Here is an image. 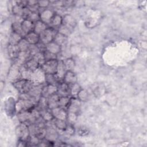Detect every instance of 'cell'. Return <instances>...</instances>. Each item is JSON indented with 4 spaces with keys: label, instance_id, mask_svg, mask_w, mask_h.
<instances>
[{
    "label": "cell",
    "instance_id": "6da1fadb",
    "mask_svg": "<svg viewBox=\"0 0 147 147\" xmlns=\"http://www.w3.org/2000/svg\"><path fill=\"white\" fill-rule=\"evenodd\" d=\"M12 84L18 92L20 94H24L28 93L35 84L32 80L20 79L12 82Z\"/></svg>",
    "mask_w": 147,
    "mask_h": 147
},
{
    "label": "cell",
    "instance_id": "7a4b0ae2",
    "mask_svg": "<svg viewBox=\"0 0 147 147\" xmlns=\"http://www.w3.org/2000/svg\"><path fill=\"white\" fill-rule=\"evenodd\" d=\"M37 103L31 99L18 98L16 103V109L17 113L23 110H31L35 107Z\"/></svg>",
    "mask_w": 147,
    "mask_h": 147
},
{
    "label": "cell",
    "instance_id": "3957f363",
    "mask_svg": "<svg viewBox=\"0 0 147 147\" xmlns=\"http://www.w3.org/2000/svg\"><path fill=\"white\" fill-rule=\"evenodd\" d=\"M57 29L48 26L44 31H43L40 35V42L44 45L53 41L54 37L57 33Z\"/></svg>",
    "mask_w": 147,
    "mask_h": 147
},
{
    "label": "cell",
    "instance_id": "277c9868",
    "mask_svg": "<svg viewBox=\"0 0 147 147\" xmlns=\"http://www.w3.org/2000/svg\"><path fill=\"white\" fill-rule=\"evenodd\" d=\"M15 132L18 140L28 141L30 136L28 125L24 123H20L16 127Z\"/></svg>",
    "mask_w": 147,
    "mask_h": 147
},
{
    "label": "cell",
    "instance_id": "5b68a950",
    "mask_svg": "<svg viewBox=\"0 0 147 147\" xmlns=\"http://www.w3.org/2000/svg\"><path fill=\"white\" fill-rule=\"evenodd\" d=\"M58 63L57 59L47 60L40 66V68L45 74H55L57 71Z\"/></svg>",
    "mask_w": 147,
    "mask_h": 147
},
{
    "label": "cell",
    "instance_id": "8992f818",
    "mask_svg": "<svg viewBox=\"0 0 147 147\" xmlns=\"http://www.w3.org/2000/svg\"><path fill=\"white\" fill-rule=\"evenodd\" d=\"M17 118L20 123H24L28 125L34 123L36 119L32 115L30 110H23L18 113Z\"/></svg>",
    "mask_w": 147,
    "mask_h": 147
},
{
    "label": "cell",
    "instance_id": "52a82bcc",
    "mask_svg": "<svg viewBox=\"0 0 147 147\" xmlns=\"http://www.w3.org/2000/svg\"><path fill=\"white\" fill-rule=\"evenodd\" d=\"M80 106L81 101L76 97L71 96L69 105L67 109L68 113H72L78 115V113L80 110Z\"/></svg>",
    "mask_w": 147,
    "mask_h": 147
},
{
    "label": "cell",
    "instance_id": "ba28073f",
    "mask_svg": "<svg viewBox=\"0 0 147 147\" xmlns=\"http://www.w3.org/2000/svg\"><path fill=\"white\" fill-rule=\"evenodd\" d=\"M17 64H14L10 68L9 74L8 78L9 79L12 80V82L16 81L20 79H21V71H20V67H19Z\"/></svg>",
    "mask_w": 147,
    "mask_h": 147
},
{
    "label": "cell",
    "instance_id": "9c48e42d",
    "mask_svg": "<svg viewBox=\"0 0 147 147\" xmlns=\"http://www.w3.org/2000/svg\"><path fill=\"white\" fill-rule=\"evenodd\" d=\"M45 75L44 72L40 67L36 71L32 72L31 80L34 83H37V84H42V83L45 82Z\"/></svg>",
    "mask_w": 147,
    "mask_h": 147
},
{
    "label": "cell",
    "instance_id": "30bf717a",
    "mask_svg": "<svg viewBox=\"0 0 147 147\" xmlns=\"http://www.w3.org/2000/svg\"><path fill=\"white\" fill-rule=\"evenodd\" d=\"M51 111L54 118L65 121L67 120L68 113L66 111V109L59 106L51 110Z\"/></svg>",
    "mask_w": 147,
    "mask_h": 147
},
{
    "label": "cell",
    "instance_id": "8fae6325",
    "mask_svg": "<svg viewBox=\"0 0 147 147\" xmlns=\"http://www.w3.org/2000/svg\"><path fill=\"white\" fill-rule=\"evenodd\" d=\"M55 13L51 9H43L40 13V20L42 21L45 24H46L47 25H49L51 21V20L53 17V16L55 15Z\"/></svg>",
    "mask_w": 147,
    "mask_h": 147
},
{
    "label": "cell",
    "instance_id": "7c38bea8",
    "mask_svg": "<svg viewBox=\"0 0 147 147\" xmlns=\"http://www.w3.org/2000/svg\"><path fill=\"white\" fill-rule=\"evenodd\" d=\"M13 98H9L5 102V109L6 114L9 117H12L16 112V103Z\"/></svg>",
    "mask_w": 147,
    "mask_h": 147
},
{
    "label": "cell",
    "instance_id": "4fadbf2b",
    "mask_svg": "<svg viewBox=\"0 0 147 147\" xmlns=\"http://www.w3.org/2000/svg\"><path fill=\"white\" fill-rule=\"evenodd\" d=\"M57 92V86L53 84H48L44 86L42 90L41 96L48 98L50 96Z\"/></svg>",
    "mask_w": 147,
    "mask_h": 147
},
{
    "label": "cell",
    "instance_id": "5bb4252c",
    "mask_svg": "<svg viewBox=\"0 0 147 147\" xmlns=\"http://www.w3.org/2000/svg\"><path fill=\"white\" fill-rule=\"evenodd\" d=\"M62 24L73 30L77 25L76 19L71 14H66L63 17Z\"/></svg>",
    "mask_w": 147,
    "mask_h": 147
},
{
    "label": "cell",
    "instance_id": "9a60e30c",
    "mask_svg": "<svg viewBox=\"0 0 147 147\" xmlns=\"http://www.w3.org/2000/svg\"><path fill=\"white\" fill-rule=\"evenodd\" d=\"M44 85L42 84H34L30 90L28 92L32 97L38 100L40 98L41 96V93Z\"/></svg>",
    "mask_w": 147,
    "mask_h": 147
},
{
    "label": "cell",
    "instance_id": "2e32d148",
    "mask_svg": "<svg viewBox=\"0 0 147 147\" xmlns=\"http://www.w3.org/2000/svg\"><path fill=\"white\" fill-rule=\"evenodd\" d=\"M30 58H32V56L30 55L28 51H24V52L20 51L18 54V56L16 59V64H18V65H23Z\"/></svg>",
    "mask_w": 147,
    "mask_h": 147
},
{
    "label": "cell",
    "instance_id": "e0dca14e",
    "mask_svg": "<svg viewBox=\"0 0 147 147\" xmlns=\"http://www.w3.org/2000/svg\"><path fill=\"white\" fill-rule=\"evenodd\" d=\"M34 23L29 21L28 19H24L21 22V29L24 37L26 34L30 32L33 31Z\"/></svg>",
    "mask_w": 147,
    "mask_h": 147
},
{
    "label": "cell",
    "instance_id": "ac0fdd59",
    "mask_svg": "<svg viewBox=\"0 0 147 147\" xmlns=\"http://www.w3.org/2000/svg\"><path fill=\"white\" fill-rule=\"evenodd\" d=\"M60 96H70L69 85L63 81L59 83L57 86V92Z\"/></svg>",
    "mask_w": 147,
    "mask_h": 147
},
{
    "label": "cell",
    "instance_id": "d6986e66",
    "mask_svg": "<svg viewBox=\"0 0 147 147\" xmlns=\"http://www.w3.org/2000/svg\"><path fill=\"white\" fill-rule=\"evenodd\" d=\"M57 138L58 134L54 127L51 126L48 127H46V134L45 136V139L53 143L57 139Z\"/></svg>",
    "mask_w": 147,
    "mask_h": 147
},
{
    "label": "cell",
    "instance_id": "ffe728a7",
    "mask_svg": "<svg viewBox=\"0 0 147 147\" xmlns=\"http://www.w3.org/2000/svg\"><path fill=\"white\" fill-rule=\"evenodd\" d=\"M60 98V95L56 93L55 94L47 98L48 99V109L52 110L54 108L59 106V100Z\"/></svg>",
    "mask_w": 147,
    "mask_h": 147
},
{
    "label": "cell",
    "instance_id": "44dd1931",
    "mask_svg": "<svg viewBox=\"0 0 147 147\" xmlns=\"http://www.w3.org/2000/svg\"><path fill=\"white\" fill-rule=\"evenodd\" d=\"M24 38L27 40L30 45H36L40 42V36L34 31L30 32L26 34Z\"/></svg>",
    "mask_w": 147,
    "mask_h": 147
},
{
    "label": "cell",
    "instance_id": "7402d4cb",
    "mask_svg": "<svg viewBox=\"0 0 147 147\" xmlns=\"http://www.w3.org/2000/svg\"><path fill=\"white\" fill-rule=\"evenodd\" d=\"M63 81L69 85L74 84L77 82V76L72 71H67L64 76Z\"/></svg>",
    "mask_w": 147,
    "mask_h": 147
},
{
    "label": "cell",
    "instance_id": "603a6c76",
    "mask_svg": "<svg viewBox=\"0 0 147 147\" xmlns=\"http://www.w3.org/2000/svg\"><path fill=\"white\" fill-rule=\"evenodd\" d=\"M66 71H67V70H66L64 64L63 63V60H59L58 65H57V71H56V73L55 74V75L60 82L63 81L64 76Z\"/></svg>",
    "mask_w": 147,
    "mask_h": 147
},
{
    "label": "cell",
    "instance_id": "cb8c5ba5",
    "mask_svg": "<svg viewBox=\"0 0 147 147\" xmlns=\"http://www.w3.org/2000/svg\"><path fill=\"white\" fill-rule=\"evenodd\" d=\"M61 47L53 41L45 45V49L48 51L57 55L61 51Z\"/></svg>",
    "mask_w": 147,
    "mask_h": 147
},
{
    "label": "cell",
    "instance_id": "d4e9b609",
    "mask_svg": "<svg viewBox=\"0 0 147 147\" xmlns=\"http://www.w3.org/2000/svg\"><path fill=\"white\" fill-rule=\"evenodd\" d=\"M62 22H63V17H61V16H60L59 14L55 13L51 20L49 25H50V27L56 29L57 28V29L58 28L62 25Z\"/></svg>",
    "mask_w": 147,
    "mask_h": 147
},
{
    "label": "cell",
    "instance_id": "484cf974",
    "mask_svg": "<svg viewBox=\"0 0 147 147\" xmlns=\"http://www.w3.org/2000/svg\"><path fill=\"white\" fill-rule=\"evenodd\" d=\"M23 65L25 68L32 72L36 71L37 69L40 67V64L32 57L28 60Z\"/></svg>",
    "mask_w": 147,
    "mask_h": 147
},
{
    "label": "cell",
    "instance_id": "4316f807",
    "mask_svg": "<svg viewBox=\"0 0 147 147\" xmlns=\"http://www.w3.org/2000/svg\"><path fill=\"white\" fill-rule=\"evenodd\" d=\"M7 51L8 55L10 57V58L14 59V60L16 59L18 56V54L20 52L17 45H14L9 44L7 45Z\"/></svg>",
    "mask_w": 147,
    "mask_h": 147
},
{
    "label": "cell",
    "instance_id": "83f0119b",
    "mask_svg": "<svg viewBox=\"0 0 147 147\" xmlns=\"http://www.w3.org/2000/svg\"><path fill=\"white\" fill-rule=\"evenodd\" d=\"M48 27V25L43 22L42 21L39 20L34 23L33 31L40 35L43 31H44Z\"/></svg>",
    "mask_w": 147,
    "mask_h": 147
},
{
    "label": "cell",
    "instance_id": "f1b7e54d",
    "mask_svg": "<svg viewBox=\"0 0 147 147\" xmlns=\"http://www.w3.org/2000/svg\"><path fill=\"white\" fill-rule=\"evenodd\" d=\"M40 113L41 117L46 122L52 121V120L54 119L53 116L51 113V111L49 109H45L44 110H40Z\"/></svg>",
    "mask_w": 147,
    "mask_h": 147
},
{
    "label": "cell",
    "instance_id": "f546056e",
    "mask_svg": "<svg viewBox=\"0 0 147 147\" xmlns=\"http://www.w3.org/2000/svg\"><path fill=\"white\" fill-rule=\"evenodd\" d=\"M22 38L23 37L21 34L12 31V32L10 33L9 36V44L14 45H17Z\"/></svg>",
    "mask_w": 147,
    "mask_h": 147
},
{
    "label": "cell",
    "instance_id": "4dcf8cb0",
    "mask_svg": "<svg viewBox=\"0 0 147 147\" xmlns=\"http://www.w3.org/2000/svg\"><path fill=\"white\" fill-rule=\"evenodd\" d=\"M45 82L46 84H53L56 85L59 84L60 82L58 79L57 78L55 74H45Z\"/></svg>",
    "mask_w": 147,
    "mask_h": 147
},
{
    "label": "cell",
    "instance_id": "1f68e13d",
    "mask_svg": "<svg viewBox=\"0 0 147 147\" xmlns=\"http://www.w3.org/2000/svg\"><path fill=\"white\" fill-rule=\"evenodd\" d=\"M67 40H68V37H67L65 35L62 34L60 33L57 32V33L56 34L55 37H54L53 41L55 42L58 45H59L60 46L62 47L67 42Z\"/></svg>",
    "mask_w": 147,
    "mask_h": 147
},
{
    "label": "cell",
    "instance_id": "d6a6232c",
    "mask_svg": "<svg viewBox=\"0 0 147 147\" xmlns=\"http://www.w3.org/2000/svg\"><path fill=\"white\" fill-rule=\"evenodd\" d=\"M35 107L40 110L48 109V99L47 98L41 96L38 99Z\"/></svg>",
    "mask_w": 147,
    "mask_h": 147
},
{
    "label": "cell",
    "instance_id": "836d02e7",
    "mask_svg": "<svg viewBox=\"0 0 147 147\" xmlns=\"http://www.w3.org/2000/svg\"><path fill=\"white\" fill-rule=\"evenodd\" d=\"M52 121L55 127L61 130H64L68 125L67 123V121L65 120L54 118L52 120Z\"/></svg>",
    "mask_w": 147,
    "mask_h": 147
},
{
    "label": "cell",
    "instance_id": "e575fe53",
    "mask_svg": "<svg viewBox=\"0 0 147 147\" xmlns=\"http://www.w3.org/2000/svg\"><path fill=\"white\" fill-rule=\"evenodd\" d=\"M11 11L14 16L20 17L23 18L24 8L22 7L21 6L17 5L16 3L13 5L12 7L11 8Z\"/></svg>",
    "mask_w": 147,
    "mask_h": 147
},
{
    "label": "cell",
    "instance_id": "d590c367",
    "mask_svg": "<svg viewBox=\"0 0 147 147\" xmlns=\"http://www.w3.org/2000/svg\"><path fill=\"white\" fill-rule=\"evenodd\" d=\"M82 89L80 86L76 82L74 84H69L70 96L72 97H76L78 94Z\"/></svg>",
    "mask_w": 147,
    "mask_h": 147
},
{
    "label": "cell",
    "instance_id": "8d00e7d4",
    "mask_svg": "<svg viewBox=\"0 0 147 147\" xmlns=\"http://www.w3.org/2000/svg\"><path fill=\"white\" fill-rule=\"evenodd\" d=\"M30 45L29 44V43L27 41V40L24 37H23L17 45L19 49V51H21V52L28 51Z\"/></svg>",
    "mask_w": 147,
    "mask_h": 147
},
{
    "label": "cell",
    "instance_id": "74e56055",
    "mask_svg": "<svg viewBox=\"0 0 147 147\" xmlns=\"http://www.w3.org/2000/svg\"><path fill=\"white\" fill-rule=\"evenodd\" d=\"M63 61L67 71H72L75 67V62L72 58H67Z\"/></svg>",
    "mask_w": 147,
    "mask_h": 147
},
{
    "label": "cell",
    "instance_id": "f35d334b",
    "mask_svg": "<svg viewBox=\"0 0 147 147\" xmlns=\"http://www.w3.org/2000/svg\"><path fill=\"white\" fill-rule=\"evenodd\" d=\"M71 98V96H60V98H59V107H61L62 108L67 109V107L69 105Z\"/></svg>",
    "mask_w": 147,
    "mask_h": 147
},
{
    "label": "cell",
    "instance_id": "ab89813d",
    "mask_svg": "<svg viewBox=\"0 0 147 147\" xmlns=\"http://www.w3.org/2000/svg\"><path fill=\"white\" fill-rule=\"evenodd\" d=\"M57 31L58 33H60L62 34L65 35L67 37H68L71 34L72 30H71L70 28L62 24L61 26H60L58 28V29H57Z\"/></svg>",
    "mask_w": 147,
    "mask_h": 147
},
{
    "label": "cell",
    "instance_id": "60d3db41",
    "mask_svg": "<svg viewBox=\"0 0 147 147\" xmlns=\"http://www.w3.org/2000/svg\"><path fill=\"white\" fill-rule=\"evenodd\" d=\"M32 57L34 59L40 64V66L45 61L43 52H39L38 53L33 56Z\"/></svg>",
    "mask_w": 147,
    "mask_h": 147
},
{
    "label": "cell",
    "instance_id": "b9f144b4",
    "mask_svg": "<svg viewBox=\"0 0 147 147\" xmlns=\"http://www.w3.org/2000/svg\"><path fill=\"white\" fill-rule=\"evenodd\" d=\"M26 19L29 20L33 23H35L37 21L40 20V13H38V11H32Z\"/></svg>",
    "mask_w": 147,
    "mask_h": 147
},
{
    "label": "cell",
    "instance_id": "7bdbcfd3",
    "mask_svg": "<svg viewBox=\"0 0 147 147\" xmlns=\"http://www.w3.org/2000/svg\"><path fill=\"white\" fill-rule=\"evenodd\" d=\"M88 93L86 90L84 89H81L77 95V98L81 102H85L88 98Z\"/></svg>",
    "mask_w": 147,
    "mask_h": 147
},
{
    "label": "cell",
    "instance_id": "ee69618b",
    "mask_svg": "<svg viewBox=\"0 0 147 147\" xmlns=\"http://www.w3.org/2000/svg\"><path fill=\"white\" fill-rule=\"evenodd\" d=\"M28 51L32 57L33 56H34V55H36V53H38L39 52H41L37 44L36 45H30Z\"/></svg>",
    "mask_w": 147,
    "mask_h": 147
},
{
    "label": "cell",
    "instance_id": "f6af8a7d",
    "mask_svg": "<svg viewBox=\"0 0 147 147\" xmlns=\"http://www.w3.org/2000/svg\"><path fill=\"white\" fill-rule=\"evenodd\" d=\"M44 57L45 59V61L47 60H52V59H57V55H55L47 50H45L43 51Z\"/></svg>",
    "mask_w": 147,
    "mask_h": 147
},
{
    "label": "cell",
    "instance_id": "bcb514c9",
    "mask_svg": "<svg viewBox=\"0 0 147 147\" xmlns=\"http://www.w3.org/2000/svg\"><path fill=\"white\" fill-rule=\"evenodd\" d=\"M77 118H78V114L72 113H68L67 120L69 123L73 124L76 121Z\"/></svg>",
    "mask_w": 147,
    "mask_h": 147
},
{
    "label": "cell",
    "instance_id": "7dc6e473",
    "mask_svg": "<svg viewBox=\"0 0 147 147\" xmlns=\"http://www.w3.org/2000/svg\"><path fill=\"white\" fill-rule=\"evenodd\" d=\"M51 2L49 1H38V6L39 8L47 9V7L50 5Z\"/></svg>",
    "mask_w": 147,
    "mask_h": 147
},
{
    "label": "cell",
    "instance_id": "c3c4849f",
    "mask_svg": "<svg viewBox=\"0 0 147 147\" xmlns=\"http://www.w3.org/2000/svg\"><path fill=\"white\" fill-rule=\"evenodd\" d=\"M64 131H65L66 133L68 135H72L74 133V128L72 126V124L69 123V125H67V127Z\"/></svg>",
    "mask_w": 147,
    "mask_h": 147
},
{
    "label": "cell",
    "instance_id": "681fc988",
    "mask_svg": "<svg viewBox=\"0 0 147 147\" xmlns=\"http://www.w3.org/2000/svg\"><path fill=\"white\" fill-rule=\"evenodd\" d=\"M3 84H4V82H3V81H1V91H2L3 87H5V84L3 85Z\"/></svg>",
    "mask_w": 147,
    "mask_h": 147
}]
</instances>
